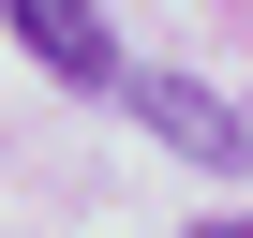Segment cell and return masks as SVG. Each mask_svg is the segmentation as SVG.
Instances as JSON below:
<instances>
[{"label": "cell", "mask_w": 253, "mask_h": 238, "mask_svg": "<svg viewBox=\"0 0 253 238\" xmlns=\"http://www.w3.org/2000/svg\"><path fill=\"white\" fill-rule=\"evenodd\" d=\"M119 104H134V119H149L164 149H194V164H223V179H253V119H238V104H209L194 75H119Z\"/></svg>", "instance_id": "6da1fadb"}, {"label": "cell", "mask_w": 253, "mask_h": 238, "mask_svg": "<svg viewBox=\"0 0 253 238\" xmlns=\"http://www.w3.org/2000/svg\"><path fill=\"white\" fill-rule=\"evenodd\" d=\"M0 15L30 30V60L60 89H119V45H104V0H0Z\"/></svg>", "instance_id": "7a4b0ae2"}, {"label": "cell", "mask_w": 253, "mask_h": 238, "mask_svg": "<svg viewBox=\"0 0 253 238\" xmlns=\"http://www.w3.org/2000/svg\"><path fill=\"white\" fill-rule=\"evenodd\" d=\"M194 238H253V223H194Z\"/></svg>", "instance_id": "3957f363"}]
</instances>
